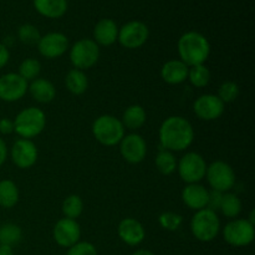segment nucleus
Returning a JSON list of instances; mask_svg holds the SVG:
<instances>
[{"label": "nucleus", "mask_w": 255, "mask_h": 255, "mask_svg": "<svg viewBox=\"0 0 255 255\" xmlns=\"http://www.w3.org/2000/svg\"><path fill=\"white\" fill-rule=\"evenodd\" d=\"M187 80H189V82L197 89H203L211 81V71L204 64L196 65V66L189 67Z\"/></svg>", "instance_id": "c85d7f7f"}, {"label": "nucleus", "mask_w": 255, "mask_h": 255, "mask_svg": "<svg viewBox=\"0 0 255 255\" xmlns=\"http://www.w3.org/2000/svg\"><path fill=\"white\" fill-rule=\"evenodd\" d=\"M46 126V116L37 107H27L20 111L14 120V132L21 138L31 139L39 136Z\"/></svg>", "instance_id": "7ed1b4c3"}, {"label": "nucleus", "mask_w": 255, "mask_h": 255, "mask_svg": "<svg viewBox=\"0 0 255 255\" xmlns=\"http://www.w3.org/2000/svg\"><path fill=\"white\" fill-rule=\"evenodd\" d=\"M66 255H99L96 247L89 242H77L70 247Z\"/></svg>", "instance_id": "f704fd0d"}, {"label": "nucleus", "mask_w": 255, "mask_h": 255, "mask_svg": "<svg viewBox=\"0 0 255 255\" xmlns=\"http://www.w3.org/2000/svg\"><path fill=\"white\" fill-rule=\"evenodd\" d=\"M154 163H156L157 169L164 176H169L177 171V159L173 152L168 151V149H161L157 153Z\"/></svg>", "instance_id": "cd10ccee"}, {"label": "nucleus", "mask_w": 255, "mask_h": 255, "mask_svg": "<svg viewBox=\"0 0 255 255\" xmlns=\"http://www.w3.org/2000/svg\"><path fill=\"white\" fill-rule=\"evenodd\" d=\"M82 212H84V202H82L81 197L77 194H71L62 202V213H64L65 218L76 221V218L81 216Z\"/></svg>", "instance_id": "c756f323"}, {"label": "nucleus", "mask_w": 255, "mask_h": 255, "mask_svg": "<svg viewBox=\"0 0 255 255\" xmlns=\"http://www.w3.org/2000/svg\"><path fill=\"white\" fill-rule=\"evenodd\" d=\"M120 239L129 247H137L146 238V231L141 222L134 218H125L117 228Z\"/></svg>", "instance_id": "f3484780"}, {"label": "nucleus", "mask_w": 255, "mask_h": 255, "mask_svg": "<svg viewBox=\"0 0 255 255\" xmlns=\"http://www.w3.org/2000/svg\"><path fill=\"white\" fill-rule=\"evenodd\" d=\"M17 37L25 45H37L41 35L36 26L32 24H24L17 30Z\"/></svg>", "instance_id": "2f4dec72"}, {"label": "nucleus", "mask_w": 255, "mask_h": 255, "mask_svg": "<svg viewBox=\"0 0 255 255\" xmlns=\"http://www.w3.org/2000/svg\"><path fill=\"white\" fill-rule=\"evenodd\" d=\"M27 91L30 92L32 99L39 104H49V102L54 101L56 97V89H55L54 84L46 79H37L32 80L29 85Z\"/></svg>", "instance_id": "412c9836"}, {"label": "nucleus", "mask_w": 255, "mask_h": 255, "mask_svg": "<svg viewBox=\"0 0 255 255\" xmlns=\"http://www.w3.org/2000/svg\"><path fill=\"white\" fill-rule=\"evenodd\" d=\"M148 26L144 22L133 20V21L126 22L121 29H119L117 40L126 49L134 50L143 46L147 40H148Z\"/></svg>", "instance_id": "9d476101"}, {"label": "nucleus", "mask_w": 255, "mask_h": 255, "mask_svg": "<svg viewBox=\"0 0 255 255\" xmlns=\"http://www.w3.org/2000/svg\"><path fill=\"white\" fill-rule=\"evenodd\" d=\"M120 152L122 158L131 164L141 163L147 154V144L143 137L138 133L125 134L120 142Z\"/></svg>", "instance_id": "f8f14e48"}, {"label": "nucleus", "mask_w": 255, "mask_h": 255, "mask_svg": "<svg viewBox=\"0 0 255 255\" xmlns=\"http://www.w3.org/2000/svg\"><path fill=\"white\" fill-rule=\"evenodd\" d=\"M65 85H66V89L72 95H77L79 96V95H82L86 92L87 87H89V79H87L85 71L72 69L67 72L66 77H65Z\"/></svg>", "instance_id": "b1692460"}, {"label": "nucleus", "mask_w": 255, "mask_h": 255, "mask_svg": "<svg viewBox=\"0 0 255 255\" xmlns=\"http://www.w3.org/2000/svg\"><path fill=\"white\" fill-rule=\"evenodd\" d=\"M209 191L199 183L187 184L182 191V201L192 211L207 208Z\"/></svg>", "instance_id": "a211bd4d"}, {"label": "nucleus", "mask_w": 255, "mask_h": 255, "mask_svg": "<svg viewBox=\"0 0 255 255\" xmlns=\"http://www.w3.org/2000/svg\"><path fill=\"white\" fill-rule=\"evenodd\" d=\"M179 60L188 67L203 65L211 54V44L203 34L198 31H187L179 37L178 44Z\"/></svg>", "instance_id": "f03ea898"}, {"label": "nucleus", "mask_w": 255, "mask_h": 255, "mask_svg": "<svg viewBox=\"0 0 255 255\" xmlns=\"http://www.w3.org/2000/svg\"><path fill=\"white\" fill-rule=\"evenodd\" d=\"M119 27L112 19H101L94 29V41L102 46H111L117 41Z\"/></svg>", "instance_id": "6ab92c4d"}, {"label": "nucleus", "mask_w": 255, "mask_h": 255, "mask_svg": "<svg viewBox=\"0 0 255 255\" xmlns=\"http://www.w3.org/2000/svg\"><path fill=\"white\" fill-rule=\"evenodd\" d=\"M146 120L147 114L143 107L139 106V105H131L125 110L121 122L125 128L136 131L146 124Z\"/></svg>", "instance_id": "5701e85b"}, {"label": "nucleus", "mask_w": 255, "mask_h": 255, "mask_svg": "<svg viewBox=\"0 0 255 255\" xmlns=\"http://www.w3.org/2000/svg\"><path fill=\"white\" fill-rule=\"evenodd\" d=\"M100 59V46L92 39H81L70 49V61L77 70H89Z\"/></svg>", "instance_id": "423d86ee"}, {"label": "nucleus", "mask_w": 255, "mask_h": 255, "mask_svg": "<svg viewBox=\"0 0 255 255\" xmlns=\"http://www.w3.org/2000/svg\"><path fill=\"white\" fill-rule=\"evenodd\" d=\"M212 191H218L227 193L236 184V173L234 169L224 161L212 162L207 167L206 177Z\"/></svg>", "instance_id": "6e6552de"}, {"label": "nucleus", "mask_w": 255, "mask_h": 255, "mask_svg": "<svg viewBox=\"0 0 255 255\" xmlns=\"http://www.w3.org/2000/svg\"><path fill=\"white\" fill-rule=\"evenodd\" d=\"M7 158V147L2 138H0V167L5 163Z\"/></svg>", "instance_id": "58836bf2"}, {"label": "nucleus", "mask_w": 255, "mask_h": 255, "mask_svg": "<svg viewBox=\"0 0 255 255\" xmlns=\"http://www.w3.org/2000/svg\"><path fill=\"white\" fill-rule=\"evenodd\" d=\"M223 237L229 246L236 248L249 246L255 238L254 224L248 219H233L223 228Z\"/></svg>", "instance_id": "1a4fd4ad"}, {"label": "nucleus", "mask_w": 255, "mask_h": 255, "mask_svg": "<svg viewBox=\"0 0 255 255\" xmlns=\"http://www.w3.org/2000/svg\"><path fill=\"white\" fill-rule=\"evenodd\" d=\"M22 237L21 228L14 223H5L0 227V246L14 247L20 243Z\"/></svg>", "instance_id": "bb28decb"}, {"label": "nucleus", "mask_w": 255, "mask_h": 255, "mask_svg": "<svg viewBox=\"0 0 255 255\" xmlns=\"http://www.w3.org/2000/svg\"><path fill=\"white\" fill-rule=\"evenodd\" d=\"M191 231L194 238L203 243L216 239L221 231V221L217 212L208 208L197 211L191 219Z\"/></svg>", "instance_id": "39448f33"}, {"label": "nucleus", "mask_w": 255, "mask_h": 255, "mask_svg": "<svg viewBox=\"0 0 255 255\" xmlns=\"http://www.w3.org/2000/svg\"><path fill=\"white\" fill-rule=\"evenodd\" d=\"M189 67L179 59L164 62L161 69V77L169 85H179L188 77Z\"/></svg>", "instance_id": "aec40b11"}, {"label": "nucleus", "mask_w": 255, "mask_h": 255, "mask_svg": "<svg viewBox=\"0 0 255 255\" xmlns=\"http://www.w3.org/2000/svg\"><path fill=\"white\" fill-rule=\"evenodd\" d=\"M37 49L46 59H57L69 49V39L62 32H49L40 37Z\"/></svg>", "instance_id": "dca6fc26"}, {"label": "nucleus", "mask_w": 255, "mask_h": 255, "mask_svg": "<svg viewBox=\"0 0 255 255\" xmlns=\"http://www.w3.org/2000/svg\"><path fill=\"white\" fill-rule=\"evenodd\" d=\"M226 105L217 95L206 94L199 96L193 104V111L202 121H214L224 114Z\"/></svg>", "instance_id": "4468645a"}, {"label": "nucleus", "mask_w": 255, "mask_h": 255, "mask_svg": "<svg viewBox=\"0 0 255 255\" xmlns=\"http://www.w3.org/2000/svg\"><path fill=\"white\" fill-rule=\"evenodd\" d=\"M10 59V52L7 50V47L4 44L0 42V69H2L4 66H6V64L9 62Z\"/></svg>", "instance_id": "4c0bfd02"}, {"label": "nucleus", "mask_w": 255, "mask_h": 255, "mask_svg": "<svg viewBox=\"0 0 255 255\" xmlns=\"http://www.w3.org/2000/svg\"><path fill=\"white\" fill-rule=\"evenodd\" d=\"M206 159L197 152H188L184 154L179 162H177V171L179 177L187 184L199 183L204 179L207 172Z\"/></svg>", "instance_id": "0eeeda50"}, {"label": "nucleus", "mask_w": 255, "mask_h": 255, "mask_svg": "<svg viewBox=\"0 0 255 255\" xmlns=\"http://www.w3.org/2000/svg\"><path fill=\"white\" fill-rule=\"evenodd\" d=\"M132 255H154L151 251H147V249H139V251L134 252Z\"/></svg>", "instance_id": "a19ab883"}, {"label": "nucleus", "mask_w": 255, "mask_h": 255, "mask_svg": "<svg viewBox=\"0 0 255 255\" xmlns=\"http://www.w3.org/2000/svg\"><path fill=\"white\" fill-rule=\"evenodd\" d=\"M194 139V129L191 122L182 116H171L159 127V141L164 149L171 152L186 151Z\"/></svg>", "instance_id": "f257e3e1"}, {"label": "nucleus", "mask_w": 255, "mask_h": 255, "mask_svg": "<svg viewBox=\"0 0 255 255\" xmlns=\"http://www.w3.org/2000/svg\"><path fill=\"white\" fill-rule=\"evenodd\" d=\"M219 211L222 212L224 217L227 218H237L242 212V201L237 194L234 193H227L223 194V199H222V204Z\"/></svg>", "instance_id": "a878e982"}, {"label": "nucleus", "mask_w": 255, "mask_h": 255, "mask_svg": "<svg viewBox=\"0 0 255 255\" xmlns=\"http://www.w3.org/2000/svg\"><path fill=\"white\" fill-rule=\"evenodd\" d=\"M19 202V188L10 179L0 181V207L12 208Z\"/></svg>", "instance_id": "393cba45"}, {"label": "nucleus", "mask_w": 255, "mask_h": 255, "mask_svg": "<svg viewBox=\"0 0 255 255\" xmlns=\"http://www.w3.org/2000/svg\"><path fill=\"white\" fill-rule=\"evenodd\" d=\"M10 156H11L12 163L17 168L27 169L31 168L36 163L39 151H37L36 144L31 139L20 138L12 144Z\"/></svg>", "instance_id": "ddd939ff"}, {"label": "nucleus", "mask_w": 255, "mask_h": 255, "mask_svg": "<svg viewBox=\"0 0 255 255\" xmlns=\"http://www.w3.org/2000/svg\"><path fill=\"white\" fill-rule=\"evenodd\" d=\"M29 82L25 81L16 72H9L0 76V100L15 102L26 95Z\"/></svg>", "instance_id": "9b49d317"}, {"label": "nucleus", "mask_w": 255, "mask_h": 255, "mask_svg": "<svg viewBox=\"0 0 255 255\" xmlns=\"http://www.w3.org/2000/svg\"><path fill=\"white\" fill-rule=\"evenodd\" d=\"M12 132H14V121L6 117L0 120V133L10 134Z\"/></svg>", "instance_id": "e433bc0d"}, {"label": "nucleus", "mask_w": 255, "mask_h": 255, "mask_svg": "<svg viewBox=\"0 0 255 255\" xmlns=\"http://www.w3.org/2000/svg\"><path fill=\"white\" fill-rule=\"evenodd\" d=\"M34 6L42 16L57 19L66 12L67 0H34Z\"/></svg>", "instance_id": "4be33fe9"}, {"label": "nucleus", "mask_w": 255, "mask_h": 255, "mask_svg": "<svg viewBox=\"0 0 255 255\" xmlns=\"http://www.w3.org/2000/svg\"><path fill=\"white\" fill-rule=\"evenodd\" d=\"M52 237L57 246L62 248H70L81 238V228L75 219L61 218L56 222L52 229Z\"/></svg>", "instance_id": "2eb2a0df"}, {"label": "nucleus", "mask_w": 255, "mask_h": 255, "mask_svg": "<svg viewBox=\"0 0 255 255\" xmlns=\"http://www.w3.org/2000/svg\"><path fill=\"white\" fill-rule=\"evenodd\" d=\"M0 255H14V251L11 247L0 246Z\"/></svg>", "instance_id": "ea45409f"}, {"label": "nucleus", "mask_w": 255, "mask_h": 255, "mask_svg": "<svg viewBox=\"0 0 255 255\" xmlns=\"http://www.w3.org/2000/svg\"><path fill=\"white\" fill-rule=\"evenodd\" d=\"M223 194L224 193H222V192H218V191H209L207 208L211 209V211L213 212L219 211L222 204V199H223Z\"/></svg>", "instance_id": "c9c22d12"}, {"label": "nucleus", "mask_w": 255, "mask_h": 255, "mask_svg": "<svg viewBox=\"0 0 255 255\" xmlns=\"http://www.w3.org/2000/svg\"><path fill=\"white\" fill-rule=\"evenodd\" d=\"M217 96L221 99V101L226 104H231V102L236 101L239 96V86L234 81H224L223 84L219 86L218 95Z\"/></svg>", "instance_id": "72a5a7b5"}, {"label": "nucleus", "mask_w": 255, "mask_h": 255, "mask_svg": "<svg viewBox=\"0 0 255 255\" xmlns=\"http://www.w3.org/2000/svg\"><path fill=\"white\" fill-rule=\"evenodd\" d=\"M158 223L164 231L174 232L181 228L182 223H183V217L174 212H163L158 217Z\"/></svg>", "instance_id": "473e14b6"}, {"label": "nucleus", "mask_w": 255, "mask_h": 255, "mask_svg": "<svg viewBox=\"0 0 255 255\" xmlns=\"http://www.w3.org/2000/svg\"><path fill=\"white\" fill-rule=\"evenodd\" d=\"M125 129L121 120L112 115H102L92 124V133L96 141L107 147L119 144L125 137Z\"/></svg>", "instance_id": "20e7f679"}, {"label": "nucleus", "mask_w": 255, "mask_h": 255, "mask_svg": "<svg viewBox=\"0 0 255 255\" xmlns=\"http://www.w3.org/2000/svg\"><path fill=\"white\" fill-rule=\"evenodd\" d=\"M40 72H41V64H40L39 60L29 57V59H25L24 61L20 64L19 72H17V74H19L25 81L29 82L37 79Z\"/></svg>", "instance_id": "7c9ffc66"}]
</instances>
